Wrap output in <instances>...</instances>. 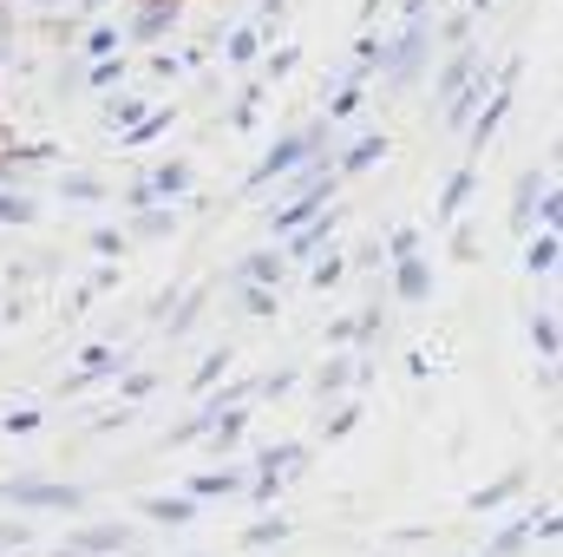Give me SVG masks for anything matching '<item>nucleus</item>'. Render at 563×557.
<instances>
[{"instance_id": "nucleus-1", "label": "nucleus", "mask_w": 563, "mask_h": 557, "mask_svg": "<svg viewBox=\"0 0 563 557\" xmlns=\"http://www.w3.org/2000/svg\"><path fill=\"white\" fill-rule=\"evenodd\" d=\"M13 499H20V505H79L73 485H13Z\"/></svg>"}, {"instance_id": "nucleus-2", "label": "nucleus", "mask_w": 563, "mask_h": 557, "mask_svg": "<svg viewBox=\"0 0 563 557\" xmlns=\"http://www.w3.org/2000/svg\"><path fill=\"white\" fill-rule=\"evenodd\" d=\"M308 144H314V139H288L282 151H269V164H263L256 177H276V171H288V164H301V157H308Z\"/></svg>"}, {"instance_id": "nucleus-3", "label": "nucleus", "mask_w": 563, "mask_h": 557, "mask_svg": "<svg viewBox=\"0 0 563 557\" xmlns=\"http://www.w3.org/2000/svg\"><path fill=\"white\" fill-rule=\"evenodd\" d=\"M184 184H190V171H184V164H164V171L151 177V190H164V197H170V190H184Z\"/></svg>"}, {"instance_id": "nucleus-4", "label": "nucleus", "mask_w": 563, "mask_h": 557, "mask_svg": "<svg viewBox=\"0 0 563 557\" xmlns=\"http://www.w3.org/2000/svg\"><path fill=\"white\" fill-rule=\"evenodd\" d=\"M400 288H407V295H426V270H420V263H413V256L400 263Z\"/></svg>"}, {"instance_id": "nucleus-5", "label": "nucleus", "mask_w": 563, "mask_h": 557, "mask_svg": "<svg viewBox=\"0 0 563 557\" xmlns=\"http://www.w3.org/2000/svg\"><path fill=\"white\" fill-rule=\"evenodd\" d=\"M558 263V237H538V250H531V270H551Z\"/></svg>"}, {"instance_id": "nucleus-6", "label": "nucleus", "mask_w": 563, "mask_h": 557, "mask_svg": "<svg viewBox=\"0 0 563 557\" xmlns=\"http://www.w3.org/2000/svg\"><path fill=\"white\" fill-rule=\"evenodd\" d=\"M164 26H170V7H144L139 33H164Z\"/></svg>"}, {"instance_id": "nucleus-7", "label": "nucleus", "mask_w": 563, "mask_h": 557, "mask_svg": "<svg viewBox=\"0 0 563 557\" xmlns=\"http://www.w3.org/2000/svg\"><path fill=\"white\" fill-rule=\"evenodd\" d=\"M374 151H380V139H361V144H354V151H347V171H361V164H367Z\"/></svg>"}, {"instance_id": "nucleus-8", "label": "nucleus", "mask_w": 563, "mask_h": 557, "mask_svg": "<svg viewBox=\"0 0 563 557\" xmlns=\"http://www.w3.org/2000/svg\"><path fill=\"white\" fill-rule=\"evenodd\" d=\"M7 538H13V532H7V525H0V545H7Z\"/></svg>"}]
</instances>
